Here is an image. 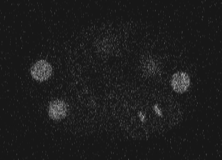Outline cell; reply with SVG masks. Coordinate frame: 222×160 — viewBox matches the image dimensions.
Returning a JSON list of instances; mask_svg holds the SVG:
<instances>
[{
  "label": "cell",
  "mask_w": 222,
  "mask_h": 160,
  "mask_svg": "<svg viewBox=\"0 0 222 160\" xmlns=\"http://www.w3.org/2000/svg\"><path fill=\"white\" fill-rule=\"evenodd\" d=\"M52 73L51 65L44 60L37 61L31 69V73L33 78L40 81L47 80L50 77Z\"/></svg>",
  "instance_id": "cell-1"
},
{
  "label": "cell",
  "mask_w": 222,
  "mask_h": 160,
  "mask_svg": "<svg viewBox=\"0 0 222 160\" xmlns=\"http://www.w3.org/2000/svg\"><path fill=\"white\" fill-rule=\"evenodd\" d=\"M190 83V78L186 72H181L172 76L171 84L173 90L177 92L182 93L187 91Z\"/></svg>",
  "instance_id": "cell-2"
},
{
  "label": "cell",
  "mask_w": 222,
  "mask_h": 160,
  "mask_svg": "<svg viewBox=\"0 0 222 160\" xmlns=\"http://www.w3.org/2000/svg\"><path fill=\"white\" fill-rule=\"evenodd\" d=\"M67 111V107L65 102L61 100H56L50 102L48 112L52 119L59 120L66 116Z\"/></svg>",
  "instance_id": "cell-3"
},
{
  "label": "cell",
  "mask_w": 222,
  "mask_h": 160,
  "mask_svg": "<svg viewBox=\"0 0 222 160\" xmlns=\"http://www.w3.org/2000/svg\"><path fill=\"white\" fill-rule=\"evenodd\" d=\"M153 108L156 113L158 116H161L162 115V112L161 111L157 105L156 104L154 105L153 106Z\"/></svg>",
  "instance_id": "cell-4"
},
{
  "label": "cell",
  "mask_w": 222,
  "mask_h": 160,
  "mask_svg": "<svg viewBox=\"0 0 222 160\" xmlns=\"http://www.w3.org/2000/svg\"><path fill=\"white\" fill-rule=\"evenodd\" d=\"M138 115L139 117L140 120L143 122L145 120V116L141 112H140L138 113Z\"/></svg>",
  "instance_id": "cell-5"
}]
</instances>
